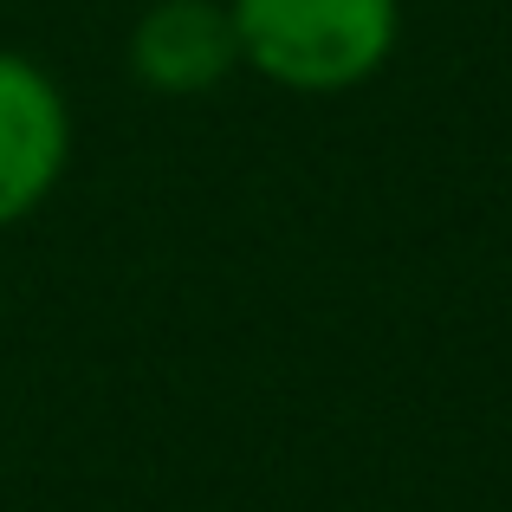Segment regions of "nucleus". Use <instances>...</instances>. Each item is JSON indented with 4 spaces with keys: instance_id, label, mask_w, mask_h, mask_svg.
Returning a JSON list of instances; mask_svg holds the SVG:
<instances>
[{
    "instance_id": "f257e3e1",
    "label": "nucleus",
    "mask_w": 512,
    "mask_h": 512,
    "mask_svg": "<svg viewBox=\"0 0 512 512\" xmlns=\"http://www.w3.org/2000/svg\"><path fill=\"white\" fill-rule=\"evenodd\" d=\"M240 65L299 98L370 85L402 39V0H227Z\"/></svg>"
},
{
    "instance_id": "f03ea898",
    "label": "nucleus",
    "mask_w": 512,
    "mask_h": 512,
    "mask_svg": "<svg viewBox=\"0 0 512 512\" xmlns=\"http://www.w3.org/2000/svg\"><path fill=\"white\" fill-rule=\"evenodd\" d=\"M72 163V104L39 59L0 46V227L52 201Z\"/></svg>"
},
{
    "instance_id": "7ed1b4c3",
    "label": "nucleus",
    "mask_w": 512,
    "mask_h": 512,
    "mask_svg": "<svg viewBox=\"0 0 512 512\" xmlns=\"http://www.w3.org/2000/svg\"><path fill=\"white\" fill-rule=\"evenodd\" d=\"M124 65L150 98H208L240 72L227 0H150L124 39Z\"/></svg>"
}]
</instances>
